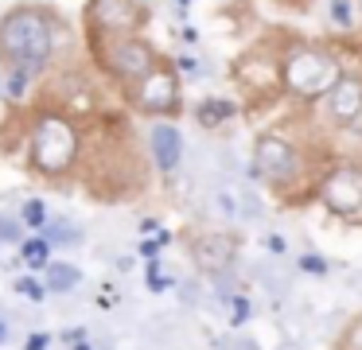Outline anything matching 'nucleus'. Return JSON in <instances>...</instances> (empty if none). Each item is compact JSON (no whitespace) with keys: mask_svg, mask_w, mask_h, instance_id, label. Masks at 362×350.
Returning a JSON list of instances; mask_svg holds the SVG:
<instances>
[{"mask_svg":"<svg viewBox=\"0 0 362 350\" xmlns=\"http://www.w3.org/2000/svg\"><path fill=\"white\" fill-rule=\"evenodd\" d=\"M59 47V20L47 8L20 4L0 20V62L8 70H28L40 78Z\"/></svg>","mask_w":362,"mask_h":350,"instance_id":"1","label":"nucleus"},{"mask_svg":"<svg viewBox=\"0 0 362 350\" xmlns=\"http://www.w3.org/2000/svg\"><path fill=\"white\" fill-rule=\"evenodd\" d=\"M339 74H343V66H339L335 54L320 43H308V39L288 43L284 54L276 59L281 90L292 93V98H300V101H320Z\"/></svg>","mask_w":362,"mask_h":350,"instance_id":"2","label":"nucleus"},{"mask_svg":"<svg viewBox=\"0 0 362 350\" xmlns=\"http://www.w3.org/2000/svg\"><path fill=\"white\" fill-rule=\"evenodd\" d=\"M78 160V129L59 113H43L32 129V171L43 179H63Z\"/></svg>","mask_w":362,"mask_h":350,"instance_id":"3","label":"nucleus"},{"mask_svg":"<svg viewBox=\"0 0 362 350\" xmlns=\"http://www.w3.org/2000/svg\"><path fill=\"white\" fill-rule=\"evenodd\" d=\"M315 202L331 218L362 226V163L339 160L331 168H323V175L315 179Z\"/></svg>","mask_w":362,"mask_h":350,"instance_id":"4","label":"nucleus"},{"mask_svg":"<svg viewBox=\"0 0 362 350\" xmlns=\"http://www.w3.org/2000/svg\"><path fill=\"white\" fill-rule=\"evenodd\" d=\"M300 175H304V156H300V148L288 136H281V132H257V140H253V179L284 191Z\"/></svg>","mask_w":362,"mask_h":350,"instance_id":"5","label":"nucleus"},{"mask_svg":"<svg viewBox=\"0 0 362 350\" xmlns=\"http://www.w3.org/2000/svg\"><path fill=\"white\" fill-rule=\"evenodd\" d=\"M98 59H102V66L110 70L117 82L136 86L160 62V51L144 35H121V39H105V47H102Z\"/></svg>","mask_w":362,"mask_h":350,"instance_id":"6","label":"nucleus"},{"mask_svg":"<svg viewBox=\"0 0 362 350\" xmlns=\"http://www.w3.org/2000/svg\"><path fill=\"white\" fill-rule=\"evenodd\" d=\"M129 101H133V109H141V113H148V117L175 113V109H180V101H183V86H180L175 66L160 59L156 66L141 78V82L129 86Z\"/></svg>","mask_w":362,"mask_h":350,"instance_id":"7","label":"nucleus"},{"mask_svg":"<svg viewBox=\"0 0 362 350\" xmlns=\"http://www.w3.org/2000/svg\"><path fill=\"white\" fill-rule=\"evenodd\" d=\"M86 23L102 43L121 35H141V28L148 23V8H144V0H90Z\"/></svg>","mask_w":362,"mask_h":350,"instance_id":"8","label":"nucleus"},{"mask_svg":"<svg viewBox=\"0 0 362 350\" xmlns=\"http://www.w3.org/2000/svg\"><path fill=\"white\" fill-rule=\"evenodd\" d=\"M187 249H191L195 269L203 272V276H211V272H226L238 264L242 238H238L234 230H199V233H191Z\"/></svg>","mask_w":362,"mask_h":350,"instance_id":"9","label":"nucleus"},{"mask_svg":"<svg viewBox=\"0 0 362 350\" xmlns=\"http://www.w3.org/2000/svg\"><path fill=\"white\" fill-rule=\"evenodd\" d=\"M323 109H327V117L335 124H343V129H351V124L362 121V74H339L335 82H331V90L323 93Z\"/></svg>","mask_w":362,"mask_h":350,"instance_id":"10","label":"nucleus"},{"mask_svg":"<svg viewBox=\"0 0 362 350\" xmlns=\"http://www.w3.org/2000/svg\"><path fill=\"white\" fill-rule=\"evenodd\" d=\"M148 152H152L156 171L172 175V171L180 168V160H183V136H180V129H175L172 121H152V129H148Z\"/></svg>","mask_w":362,"mask_h":350,"instance_id":"11","label":"nucleus"},{"mask_svg":"<svg viewBox=\"0 0 362 350\" xmlns=\"http://www.w3.org/2000/svg\"><path fill=\"white\" fill-rule=\"evenodd\" d=\"M47 296H71L82 284V269L74 261H47V269L40 272Z\"/></svg>","mask_w":362,"mask_h":350,"instance_id":"12","label":"nucleus"},{"mask_svg":"<svg viewBox=\"0 0 362 350\" xmlns=\"http://www.w3.org/2000/svg\"><path fill=\"white\" fill-rule=\"evenodd\" d=\"M35 233H40L51 249H59V245H82V241H86V233H82L71 218H47V222H43Z\"/></svg>","mask_w":362,"mask_h":350,"instance_id":"13","label":"nucleus"},{"mask_svg":"<svg viewBox=\"0 0 362 350\" xmlns=\"http://www.w3.org/2000/svg\"><path fill=\"white\" fill-rule=\"evenodd\" d=\"M16 253H20V269L32 272V276H40V272L47 269V261H51V245L40 238V233H28V238L16 245Z\"/></svg>","mask_w":362,"mask_h":350,"instance_id":"14","label":"nucleus"},{"mask_svg":"<svg viewBox=\"0 0 362 350\" xmlns=\"http://www.w3.org/2000/svg\"><path fill=\"white\" fill-rule=\"evenodd\" d=\"M234 113H238L234 101L206 98V101H199V105H195V124H199V129H222V124H226Z\"/></svg>","mask_w":362,"mask_h":350,"instance_id":"15","label":"nucleus"},{"mask_svg":"<svg viewBox=\"0 0 362 350\" xmlns=\"http://www.w3.org/2000/svg\"><path fill=\"white\" fill-rule=\"evenodd\" d=\"M327 20L339 31H351L358 23V0H327Z\"/></svg>","mask_w":362,"mask_h":350,"instance_id":"16","label":"nucleus"},{"mask_svg":"<svg viewBox=\"0 0 362 350\" xmlns=\"http://www.w3.org/2000/svg\"><path fill=\"white\" fill-rule=\"evenodd\" d=\"M331 350H362V311L343 323V331L335 334V346Z\"/></svg>","mask_w":362,"mask_h":350,"instance_id":"17","label":"nucleus"},{"mask_svg":"<svg viewBox=\"0 0 362 350\" xmlns=\"http://www.w3.org/2000/svg\"><path fill=\"white\" fill-rule=\"evenodd\" d=\"M12 288H16V292L24 296L28 303H43V300H47V288H43V280L32 276V272H20V276L12 280Z\"/></svg>","mask_w":362,"mask_h":350,"instance_id":"18","label":"nucleus"},{"mask_svg":"<svg viewBox=\"0 0 362 350\" xmlns=\"http://www.w3.org/2000/svg\"><path fill=\"white\" fill-rule=\"evenodd\" d=\"M47 202L43 199H24V206H20V226L24 230H40L43 222H47Z\"/></svg>","mask_w":362,"mask_h":350,"instance_id":"19","label":"nucleus"},{"mask_svg":"<svg viewBox=\"0 0 362 350\" xmlns=\"http://www.w3.org/2000/svg\"><path fill=\"white\" fill-rule=\"evenodd\" d=\"M222 308H230V323L234 327H242V323H250V311H253V303H250V296H242V292H234Z\"/></svg>","mask_w":362,"mask_h":350,"instance_id":"20","label":"nucleus"},{"mask_svg":"<svg viewBox=\"0 0 362 350\" xmlns=\"http://www.w3.org/2000/svg\"><path fill=\"white\" fill-rule=\"evenodd\" d=\"M24 238H28V230L20 226V218L0 214V245H20Z\"/></svg>","mask_w":362,"mask_h":350,"instance_id":"21","label":"nucleus"},{"mask_svg":"<svg viewBox=\"0 0 362 350\" xmlns=\"http://www.w3.org/2000/svg\"><path fill=\"white\" fill-rule=\"evenodd\" d=\"M296 264H300V272H308V276H327V269H331L327 257H320V253H304Z\"/></svg>","mask_w":362,"mask_h":350,"instance_id":"22","label":"nucleus"},{"mask_svg":"<svg viewBox=\"0 0 362 350\" xmlns=\"http://www.w3.org/2000/svg\"><path fill=\"white\" fill-rule=\"evenodd\" d=\"M180 292H183V303H203L206 296H203V284L199 280H187V284H180Z\"/></svg>","mask_w":362,"mask_h":350,"instance_id":"23","label":"nucleus"},{"mask_svg":"<svg viewBox=\"0 0 362 350\" xmlns=\"http://www.w3.org/2000/svg\"><path fill=\"white\" fill-rule=\"evenodd\" d=\"M24 350H51V334L47 331H32L24 339Z\"/></svg>","mask_w":362,"mask_h":350,"instance_id":"24","label":"nucleus"},{"mask_svg":"<svg viewBox=\"0 0 362 350\" xmlns=\"http://www.w3.org/2000/svg\"><path fill=\"white\" fill-rule=\"evenodd\" d=\"M8 339H12V323L0 315V346H8Z\"/></svg>","mask_w":362,"mask_h":350,"instance_id":"25","label":"nucleus"},{"mask_svg":"<svg viewBox=\"0 0 362 350\" xmlns=\"http://www.w3.org/2000/svg\"><path fill=\"white\" fill-rule=\"evenodd\" d=\"M141 253L152 261V257H160V245H156V241H141Z\"/></svg>","mask_w":362,"mask_h":350,"instance_id":"26","label":"nucleus"},{"mask_svg":"<svg viewBox=\"0 0 362 350\" xmlns=\"http://www.w3.org/2000/svg\"><path fill=\"white\" fill-rule=\"evenodd\" d=\"M230 350H261V346L253 339H234V346H230Z\"/></svg>","mask_w":362,"mask_h":350,"instance_id":"27","label":"nucleus"},{"mask_svg":"<svg viewBox=\"0 0 362 350\" xmlns=\"http://www.w3.org/2000/svg\"><path fill=\"white\" fill-rule=\"evenodd\" d=\"M63 339L66 342H82V339H86V331H82V327H74V331H63Z\"/></svg>","mask_w":362,"mask_h":350,"instance_id":"28","label":"nucleus"},{"mask_svg":"<svg viewBox=\"0 0 362 350\" xmlns=\"http://www.w3.org/2000/svg\"><path fill=\"white\" fill-rule=\"evenodd\" d=\"M156 230H160L156 218H144V222H141V233H156Z\"/></svg>","mask_w":362,"mask_h":350,"instance_id":"29","label":"nucleus"},{"mask_svg":"<svg viewBox=\"0 0 362 350\" xmlns=\"http://www.w3.org/2000/svg\"><path fill=\"white\" fill-rule=\"evenodd\" d=\"M175 66H180V70H187V74H191V70H199V62H195V59H180Z\"/></svg>","mask_w":362,"mask_h":350,"instance_id":"30","label":"nucleus"},{"mask_svg":"<svg viewBox=\"0 0 362 350\" xmlns=\"http://www.w3.org/2000/svg\"><path fill=\"white\" fill-rule=\"evenodd\" d=\"M71 350H94V346H90V342L82 339V342H71Z\"/></svg>","mask_w":362,"mask_h":350,"instance_id":"31","label":"nucleus"},{"mask_svg":"<svg viewBox=\"0 0 362 350\" xmlns=\"http://www.w3.org/2000/svg\"><path fill=\"white\" fill-rule=\"evenodd\" d=\"M281 4H288V8H304L308 0H281Z\"/></svg>","mask_w":362,"mask_h":350,"instance_id":"32","label":"nucleus"},{"mask_svg":"<svg viewBox=\"0 0 362 350\" xmlns=\"http://www.w3.org/2000/svg\"><path fill=\"white\" fill-rule=\"evenodd\" d=\"M358 8H362V0H358Z\"/></svg>","mask_w":362,"mask_h":350,"instance_id":"33","label":"nucleus"}]
</instances>
